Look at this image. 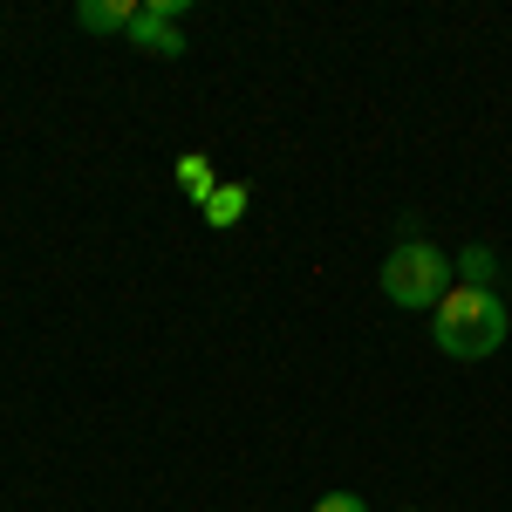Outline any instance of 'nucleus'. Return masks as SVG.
<instances>
[{
	"label": "nucleus",
	"mask_w": 512,
	"mask_h": 512,
	"mask_svg": "<svg viewBox=\"0 0 512 512\" xmlns=\"http://www.w3.org/2000/svg\"><path fill=\"white\" fill-rule=\"evenodd\" d=\"M512 335V308L499 287H451L444 301L431 308V342L451 362H485V355H499Z\"/></svg>",
	"instance_id": "f257e3e1"
},
{
	"label": "nucleus",
	"mask_w": 512,
	"mask_h": 512,
	"mask_svg": "<svg viewBox=\"0 0 512 512\" xmlns=\"http://www.w3.org/2000/svg\"><path fill=\"white\" fill-rule=\"evenodd\" d=\"M376 287H383L390 308H410V315H417V308H437V301L458 287V267H451L444 246H431L424 233H410V239H396V246H390V260H383Z\"/></svg>",
	"instance_id": "f03ea898"
},
{
	"label": "nucleus",
	"mask_w": 512,
	"mask_h": 512,
	"mask_svg": "<svg viewBox=\"0 0 512 512\" xmlns=\"http://www.w3.org/2000/svg\"><path fill=\"white\" fill-rule=\"evenodd\" d=\"M130 48H144V55H158V62H178V55H185V35H178V21H164L158 7H144V14L130 21Z\"/></svg>",
	"instance_id": "7ed1b4c3"
},
{
	"label": "nucleus",
	"mask_w": 512,
	"mask_h": 512,
	"mask_svg": "<svg viewBox=\"0 0 512 512\" xmlns=\"http://www.w3.org/2000/svg\"><path fill=\"white\" fill-rule=\"evenodd\" d=\"M137 14H144L137 0H76V28L82 35H130Z\"/></svg>",
	"instance_id": "20e7f679"
},
{
	"label": "nucleus",
	"mask_w": 512,
	"mask_h": 512,
	"mask_svg": "<svg viewBox=\"0 0 512 512\" xmlns=\"http://www.w3.org/2000/svg\"><path fill=\"white\" fill-rule=\"evenodd\" d=\"M178 192H185L198 212H205V205H212V192H219V178H212V158H198V151H192V158H178Z\"/></svg>",
	"instance_id": "39448f33"
},
{
	"label": "nucleus",
	"mask_w": 512,
	"mask_h": 512,
	"mask_svg": "<svg viewBox=\"0 0 512 512\" xmlns=\"http://www.w3.org/2000/svg\"><path fill=\"white\" fill-rule=\"evenodd\" d=\"M246 205H253V192H246V185H219V192H212V205H205V226H219V233H226V226H239V219H246Z\"/></svg>",
	"instance_id": "423d86ee"
},
{
	"label": "nucleus",
	"mask_w": 512,
	"mask_h": 512,
	"mask_svg": "<svg viewBox=\"0 0 512 512\" xmlns=\"http://www.w3.org/2000/svg\"><path fill=\"white\" fill-rule=\"evenodd\" d=\"M451 267L465 274V287H492V280H499V253H492V246H465Z\"/></svg>",
	"instance_id": "0eeeda50"
},
{
	"label": "nucleus",
	"mask_w": 512,
	"mask_h": 512,
	"mask_svg": "<svg viewBox=\"0 0 512 512\" xmlns=\"http://www.w3.org/2000/svg\"><path fill=\"white\" fill-rule=\"evenodd\" d=\"M315 512H369V506H362V492H321Z\"/></svg>",
	"instance_id": "6e6552de"
},
{
	"label": "nucleus",
	"mask_w": 512,
	"mask_h": 512,
	"mask_svg": "<svg viewBox=\"0 0 512 512\" xmlns=\"http://www.w3.org/2000/svg\"><path fill=\"white\" fill-rule=\"evenodd\" d=\"M396 512H417V506H396Z\"/></svg>",
	"instance_id": "1a4fd4ad"
}]
</instances>
